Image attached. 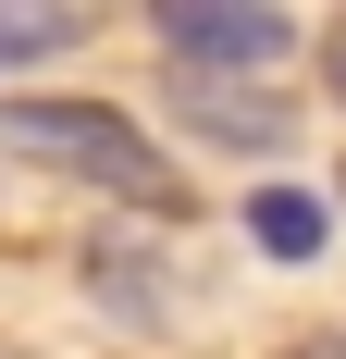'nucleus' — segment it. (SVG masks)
I'll list each match as a JSON object with an SVG mask.
<instances>
[{
    "label": "nucleus",
    "mask_w": 346,
    "mask_h": 359,
    "mask_svg": "<svg viewBox=\"0 0 346 359\" xmlns=\"http://www.w3.org/2000/svg\"><path fill=\"white\" fill-rule=\"evenodd\" d=\"M0 149L99 186V198H137V211H186V174H173L111 100H0Z\"/></svg>",
    "instance_id": "obj_1"
},
{
    "label": "nucleus",
    "mask_w": 346,
    "mask_h": 359,
    "mask_svg": "<svg viewBox=\"0 0 346 359\" xmlns=\"http://www.w3.org/2000/svg\"><path fill=\"white\" fill-rule=\"evenodd\" d=\"M161 50H173V62L247 74V62H284V50H297V25H284L272 0H161Z\"/></svg>",
    "instance_id": "obj_2"
},
{
    "label": "nucleus",
    "mask_w": 346,
    "mask_h": 359,
    "mask_svg": "<svg viewBox=\"0 0 346 359\" xmlns=\"http://www.w3.org/2000/svg\"><path fill=\"white\" fill-rule=\"evenodd\" d=\"M87 285H99V310H124V323H173V273L148 248H124V236L87 248Z\"/></svg>",
    "instance_id": "obj_3"
},
{
    "label": "nucleus",
    "mask_w": 346,
    "mask_h": 359,
    "mask_svg": "<svg viewBox=\"0 0 346 359\" xmlns=\"http://www.w3.org/2000/svg\"><path fill=\"white\" fill-rule=\"evenodd\" d=\"M247 236H260L272 260H321V236H334V211H321L310 186H260V198H247Z\"/></svg>",
    "instance_id": "obj_4"
},
{
    "label": "nucleus",
    "mask_w": 346,
    "mask_h": 359,
    "mask_svg": "<svg viewBox=\"0 0 346 359\" xmlns=\"http://www.w3.org/2000/svg\"><path fill=\"white\" fill-rule=\"evenodd\" d=\"M74 37H87V0H0V74L50 62V50H74Z\"/></svg>",
    "instance_id": "obj_5"
},
{
    "label": "nucleus",
    "mask_w": 346,
    "mask_h": 359,
    "mask_svg": "<svg viewBox=\"0 0 346 359\" xmlns=\"http://www.w3.org/2000/svg\"><path fill=\"white\" fill-rule=\"evenodd\" d=\"M186 124H198V137H235V149H272L284 137V111L247 100V87H186Z\"/></svg>",
    "instance_id": "obj_6"
},
{
    "label": "nucleus",
    "mask_w": 346,
    "mask_h": 359,
    "mask_svg": "<svg viewBox=\"0 0 346 359\" xmlns=\"http://www.w3.org/2000/svg\"><path fill=\"white\" fill-rule=\"evenodd\" d=\"M321 87H334V100H346V25L321 37Z\"/></svg>",
    "instance_id": "obj_7"
},
{
    "label": "nucleus",
    "mask_w": 346,
    "mask_h": 359,
    "mask_svg": "<svg viewBox=\"0 0 346 359\" xmlns=\"http://www.w3.org/2000/svg\"><path fill=\"white\" fill-rule=\"evenodd\" d=\"M284 359H346V334H310V347H284Z\"/></svg>",
    "instance_id": "obj_8"
}]
</instances>
